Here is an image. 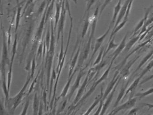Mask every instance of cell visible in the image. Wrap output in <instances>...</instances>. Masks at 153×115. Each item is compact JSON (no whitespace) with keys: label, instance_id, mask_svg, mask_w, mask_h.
Masks as SVG:
<instances>
[{"label":"cell","instance_id":"6da1fadb","mask_svg":"<svg viewBox=\"0 0 153 115\" xmlns=\"http://www.w3.org/2000/svg\"><path fill=\"white\" fill-rule=\"evenodd\" d=\"M51 1H52V0H49L48 1V4H47V7H46L45 10H44L42 19H41V22H40V24H39V26L38 28L36 33V35H35L33 46L36 47H37L38 43H39V41L41 39V36H42V35L43 34L44 24H46V23H45V18H46V13H47L48 7L50 4L51 3Z\"/></svg>","mask_w":153,"mask_h":115},{"label":"cell","instance_id":"7a4b0ae2","mask_svg":"<svg viewBox=\"0 0 153 115\" xmlns=\"http://www.w3.org/2000/svg\"><path fill=\"white\" fill-rule=\"evenodd\" d=\"M31 79H32V78H31V76H29V78L27 79V81L26 82L24 87L22 88L20 93L16 95L14 97L10 98L9 100H7L8 102V106H9V107H13V111L16 108V107L18 106V105L22 102V98L23 97V95H24V92L25 91V90L26 88L27 87V85L29 83Z\"/></svg>","mask_w":153,"mask_h":115},{"label":"cell","instance_id":"3957f363","mask_svg":"<svg viewBox=\"0 0 153 115\" xmlns=\"http://www.w3.org/2000/svg\"><path fill=\"white\" fill-rule=\"evenodd\" d=\"M66 10L65 7V0H62V8L61 13L60 17L58 22V35H57V41H59L61 34L63 35V29H64V24L66 20Z\"/></svg>","mask_w":153,"mask_h":115},{"label":"cell","instance_id":"277c9868","mask_svg":"<svg viewBox=\"0 0 153 115\" xmlns=\"http://www.w3.org/2000/svg\"><path fill=\"white\" fill-rule=\"evenodd\" d=\"M120 76L121 75L120 73L119 70L116 71L114 76H113V78H112V79L110 82L109 83L105 91L101 101L104 102L106 98L108 96V94H109L110 93H111L114 87H115L116 83H117L119 78H120Z\"/></svg>","mask_w":153,"mask_h":115},{"label":"cell","instance_id":"5b68a950","mask_svg":"<svg viewBox=\"0 0 153 115\" xmlns=\"http://www.w3.org/2000/svg\"><path fill=\"white\" fill-rule=\"evenodd\" d=\"M136 101H137V99L136 98H130L124 104L117 107H116L113 111L110 113L109 115H116L119 112H120L122 110L130 109L134 106L136 103Z\"/></svg>","mask_w":153,"mask_h":115},{"label":"cell","instance_id":"8992f818","mask_svg":"<svg viewBox=\"0 0 153 115\" xmlns=\"http://www.w3.org/2000/svg\"><path fill=\"white\" fill-rule=\"evenodd\" d=\"M122 77L121 75L120 78L119 79L117 83H116V85H115V87L113 88V90H112L111 93H110L109 96H108V97L107 98L106 101L105 102V104H104L103 106V108H102V110L101 111V114L100 115H104V114L105 113L107 109L109 107L110 104L111 103V101H112L113 99V96H114V93H115V92L116 91V89H117V87L118 85L119 84L121 80Z\"/></svg>","mask_w":153,"mask_h":115},{"label":"cell","instance_id":"52a82bcc","mask_svg":"<svg viewBox=\"0 0 153 115\" xmlns=\"http://www.w3.org/2000/svg\"><path fill=\"white\" fill-rule=\"evenodd\" d=\"M85 68L82 69L80 71L79 74L77 75V78H76V80H75V82L74 84L73 85L71 88V92H70V94L69 95V100L70 101L71 100V97L72 96L73 94L74 93V92L78 88V87L80 85V82H81V79H82V78L83 76L85 74V72L84 70Z\"/></svg>","mask_w":153,"mask_h":115},{"label":"cell","instance_id":"ba28073f","mask_svg":"<svg viewBox=\"0 0 153 115\" xmlns=\"http://www.w3.org/2000/svg\"><path fill=\"white\" fill-rule=\"evenodd\" d=\"M128 36V33L125 35L123 38L121 42L118 46L117 47V48L116 50L113 52L112 54V58L111 59V61L114 62V60L117 59L118 56L120 54L121 52L124 49L126 45V39Z\"/></svg>","mask_w":153,"mask_h":115},{"label":"cell","instance_id":"9c48e42d","mask_svg":"<svg viewBox=\"0 0 153 115\" xmlns=\"http://www.w3.org/2000/svg\"><path fill=\"white\" fill-rule=\"evenodd\" d=\"M17 44V34H16L15 37L13 45V50H12V57L10 65V70L8 73V84L10 85L11 79H12V66H13V62L14 59L15 55L16 52V47Z\"/></svg>","mask_w":153,"mask_h":115},{"label":"cell","instance_id":"30bf717a","mask_svg":"<svg viewBox=\"0 0 153 115\" xmlns=\"http://www.w3.org/2000/svg\"><path fill=\"white\" fill-rule=\"evenodd\" d=\"M132 0H126V1H125L123 6L122 7L119 14L117 19V21H116V24H115V25H114V27L113 30H114V29H115V28L117 27V26L119 24V23L120 22L121 20H122L123 18H124L125 14H126L127 8H128V6L130 2Z\"/></svg>","mask_w":153,"mask_h":115},{"label":"cell","instance_id":"8fae6325","mask_svg":"<svg viewBox=\"0 0 153 115\" xmlns=\"http://www.w3.org/2000/svg\"><path fill=\"white\" fill-rule=\"evenodd\" d=\"M33 26H34V23H31L30 25L28 26L27 30L25 36L24 40H23V51H22V55H23V53H24L26 47H27V44H28V42H29L31 35L32 34V32H33Z\"/></svg>","mask_w":153,"mask_h":115},{"label":"cell","instance_id":"7c38bea8","mask_svg":"<svg viewBox=\"0 0 153 115\" xmlns=\"http://www.w3.org/2000/svg\"><path fill=\"white\" fill-rule=\"evenodd\" d=\"M88 74H87V76L85 78V79L82 85L81 86V88L78 90V92H77V94H76V97L74 99V105H75L78 103L80 97L82 96V95L84 91L85 88H86V85H87L88 82Z\"/></svg>","mask_w":153,"mask_h":115},{"label":"cell","instance_id":"4fadbf2b","mask_svg":"<svg viewBox=\"0 0 153 115\" xmlns=\"http://www.w3.org/2000/svg\"><path fill=\"white\" fill-rule=\"evenodd\" d=\"M140 56L136 57V58H134L133 59H132L129 62L126 66L123 68V70L121 71L120 74L121 75L122 77H124L128 76L129 74V70L131 66H132L133 64L136 61L137 59L140 58Z\"/></svg>","mask_w":153,"mask_h":115},{"label":"cell","instance_id":"5bb4252c","mask_svg":"<svg viewBox=\"0 0 153 115\" xmlns=\"http://www.w3.org/2000/svg\"><path fill=\"white\" fill-rule=\"evenodd\" d=\"M3 51H2V59L1 64L5 65L6 62L8 61V50H7V45H6V41L5 39V33L4 31L3 30Z\"/></svg>","mask_w":153,"mask_h":115},{"label":"cell","instance_id":"9a60e30c","mask_svg":"<svg viewBox=\"0 0 153 115\" xmlns=\"http://www.w3.org/2000/svg\"><path fill=\"white\" fill-rule=\"evenodd\" d=\"M79 68L76 67V69L74 70V71L73 72L72 74L71 75V77L69 78V79H68V82H67V83H66V86L64 87V89H63V91H62V93L61 94L60 96H59V98L57 99V100L55 101V102H57L58 100H59L60 97H64L66 96V94L67 93V92H68V90H69V87H70V84H71V82L74 76V74H75V73L76 72L77 70H79Z\"/></svg>","mask_w":153,"mask_h":115},{"label":"cell","instance_id":"2e32d148","mask_svg":"<svg viewBox=\"0 0 153 115\" xmlns=\"http://www.w3.org/2000/svg\"><path fill=\"white\" fill-rule=\"evenodd\" d=\"M153 8L152 5L150 6L149 8L147 9L145 13L144 16L143 18L139 22V23H138V24L136 26V27H135V29H134V34H135L142 27H143V26L144 24H145V23L147 21V18H148V15H149V13H150V11L152 10V8Z\"/></svg>","mask_w":153,"mask_h":115},{"label":"cell","instance_id":"e0dca14e","mask_svg":"<svg viewBox=\"0 0 153 115\" xmlns=\"http://www.w3.org/2000/svg\"><path fill=\"white\" fill-rule=\"evenodd\" d=\"M59 2H57L55 3L56 4V12L55 15V27H54L56 29V27L58 25L59 20L60 17L61 13L62 8V1Z\"/></svg>","mask_w":153,"mask_h":115},{"label":"cell","instance_id":"ac0fdd59","mask_svg":"<svg viewBox=\"0 0 153 115\" xmlns=\"http://www.w3.org/2000/svg\"><path fill=\"white\" fill-rule=\"evenodd\" d=\"M149 42V40H148V41H146V42H144V43H143L141 45H140L136 48L134 49V50H133L132 52H131L127 57L125 58V59L122 61L119 64V65H118L117 67H115V68L118 69V70H120L121 69V68L125 65V63H126V61H127V60L129 58L130 56H131L133 53H134V52H136L138 50L140 49V48H141L142 47H143V46L145 45L146 44H147L148 42Z\"/></svg>","mask_w":153,"mask_h":115},{"label":"cell","instance_id":"d6986e66","mask_svg":"<svg viewBox=\"0 0 153 115\" xmlns=\"http://www.w3.org/2000/svg\"><path fill=\"white\" fill-rule=\"evenodd\" d=\"M103 87H101V92H100V94L98 96L95 98V100L94 102L92 104V105L90 106V107L88 108V110H87V112L85 113V115H87L89 114L92 110L94 109L95 107L97 105L99 102H100V101L102 99V97H103V95H104V93H103Z\"/></svg>","mask_w":153,"mask_h":115},{"label":"cell","instance_id":"ffe728a7","mask_svg":"<svg viewBox=\"0 0 153 115\" xmlns=\"http://www.w3.org/2000/svg\"><path fill=\"white\" fill-rule=\"evenodd\" d=\"M129 82L130 81H128L127 83L125 84V85H123L122 86L121 88L120 92L118 96L117 101H116L115 104H114V108L117 107V106L119 105L121 99H122V98H123V96H124V95H125L126 89H127V87H128V85L129 84Z\"/></svg>","mask_w":153,"mask_h":115},{"label":"cell","instance_id":"44dd1931","mask_svg":"<svg viewBox=\"0 0 153 115\" xmlns=\"http://www.w3.org/2000/svg\"><path fill=\"white\" fill-rule=\"evenodd\" d=\"M122 0H119L117 5L115 6L114 9V13H113V17H112V21H111V24H113L116 22V19L117 18L119 14L121 9V3Z\"/></svg>","mask_w":153,"mask_h":115},{"label":"cell","instance_id":"7402d4cb","mask_svg":"<svg viewBox=\"0 0 153 115\" xmlns=\"http://www.w3.org/2000/svg\"><path fill=\"white\" fill-rule=\"evenodd\" d=\"M113 62H114L111 61L109 67H108L107 69L105 71L104 73L102 76L100 78V79H99L94 84L96 87L101 82H103V81L105 80L106 79H107L108 76V74H109L110 71L111 69V67H112Z\"/></svg>","mask_w":153,"mask_h":115},{"label":"cell","instance_id":"603a6c76","mask_svg":"<svg viewBox=\"0 0 153 115\" xmlns=\"http://www.w3.org/2000/svg\"><path fill=\"white\" fill-rule=\"evenodd\" d=\"M128 21V19L124 18V17L123 18V21L121 23H120V24H119L117 26V27L115 28V29L112 31V33H111V34L110 35V36L109 41H108V42H109V41L111 40L112 37H113L114 36H115L116 34L125 26V24L127 23Z\"/></svg>","mask_w":153,"mask_h":115},{"label":"cell","instance_id":"cb8c5ba5","mask_svg":"<svg viewBox=\"0 0 153 115\" xmlns=\"http://www.w3.org/2000/svg\"><path fill=\"white\" fill-rule=\"evenodd\" d=\"M116 37V35L112 37L111 39V40L109 41V45H108V47L107 49L104 52V54H103V57H102V60L104 59V58L105 56L106 55L108 54V52L111 50L117 47L118 46L119 44H116L115 43V39Z\"/></svg>","mask_w":153,"mask_h":115},{"label":"cell","instance_id":"d4e9b609","mask_svg":"<svg viewBox=\"0 0 153 115\" xmlns=\"http://www.w3.org/2000/svg\"><path fill=\"white\" fill-rule=\"evenodd\" d=\"M141 79V78L139 77V78L136 79L133 82L131 86L129 87L128 89L126 91V93H125V95H124L123 98H125V96H126L129 93H132L133 92L135 91V89H136V88H137V86H138L139 83H140V80Z\"/></svg>","mask_w":153,"mask_h":115},{"label":"cell","instance_id":"484cf974","mask_svg":"<svg viewBox=\"0 0 153 115\" xmlns=\"http://www.w3.org/2000/svg\"><path fill=\"white\" fill-rule=\"evenodd\" d=\"M80 50V47H78V50H77V52H76V55H75L74 58L73 59L71 63V66H70V70H69V78H70L71 75L72 74L73 71L74 69L75 68L77 59H78V56H79Z\"/></svg>","mask_w":153,"mask_h":115},{"label":"cell","instance_id":"4316f807","mask_svg":"<svg viewBox=\"0 0 153 115\" xmlns=\"http://www.w3.org/2000/svg\"><path fill=\"white\" fill-rule=\"evenodd\" d=\"M140 35H138L132 38L128 43L127 45H126V47H125V48H124V51H128L130 50L131 49L133 46L140 39Z\"/></svg>","mask_w":153,"mask_h":115},{"label":"cell","instance_id":"83f0119b","mask_svg":"<svg viewBox=\"0 0 153 115\" xmlns=\"http://www.w3.org/2000/svg\"><path fill=\"white\" fill-rule=\"evenodd\" d=\"M22 9V6L21 4H19L17 8V12H16V28L15 33L17 32V29L19 27V24H20V20H21V13Z\"/></svg>","mask_w":153,"mask_h":115},{"label":"cell","instance_id":"f1b7e54d","mask_svg":"<svg viewBox=\"0 0 153 115\" xmlns=\"http://www.w3.org/2000/svg\"><path fill=\"white\" fill-rule=\"evenodd\" d=\"M89 13H88L86 15V18L83 27L82 31V38H84L87 33L88 30V27H89Z\"/></svg>","mask_w":153,"mask_h":115},{"label":"cell","instance_id":"f546056e","mask_svg":"<svg viewBox=\"0 0 153 115\" xmlns=\"http://www.w3.org/2000/svg\"><path fill=\"white\" fill-rule=\"evenodd\" d=\"M153 55V50H152L151 51V52H149L143 59L142 60L141 62L139 64L138 67H137V68H136V70L134 71V72L133 73V74H134V73L136 72L138 70H140V68H141L142 67L148 60L150 59H151V58L152 57V56Z\"/></svg>","mask_w":153,"mask_h":115},{"label":"cell","instance_id":"4dcf8cb0","mask_svg":"<svg viewBox=\"0 0 153 115\" xmlns=\"http://www.w3.org/2000/svg\"><path fill=\"white\" fill-rule=\"evenodd\" d=\"M96 88V86L94 85L93 84L92 87L90 88V90H89V91H88L87 92V93L80 100V101L78 102V103L76 104V105L75 106L76 107H76L77 106L79 105L80 104H82V103H83V102L85 99H87L88 97V96H89L91 95L92 94V93H93V92H94V91L95 90Z\"/></svg>","mask_w":153,"mask_h":115},{"label":"cell","instance_id":"1f68e13d","mask_svg":"<svg viewBox=\"0 0 153 115\" xmlns=\"http://www.w3.org/2000/svg\"><path fill=\"white\" fill-rule=\"evenodd\" d=\"M33 108V114L37 115V114H38V111L39 110V101L38 99L36 93L35 94V96H34Z\"/></svg>","mask_w":153,"mask_h":115},{"label":"cell","instance_id":"d6a6232c","mask_svg":"<svg viewBox=\"0 0 153 115\" xmlns=\"http://www.w3.org/2000/svg\"><path fill=\"white\" fill-rule=\"evenodd\" d=\"M54 4H55V0H52L51 3L49 5L48 7V10L46 13V18H45V23H46L47 22L48 19L50 17L51 14H52L53 8H54Z\"/></svg>","mask_w":153,"mask_h":115},{"label":"cell","instance_id":"836d02e7","mask_svg":"<svg viewBox=\"0 0 153 115\" xmlns=\"http://www.w3.org/2000/svg\"><path fill=\"white\" fill-rule=\"evenodd\" d=\"M97 1V0H86V9L84 17L86 16L88 13H89L91 7Z\"/></svg>","mask_w":153,"mask_h":115},{"label":"cell","instance_id":"e575fe53","mask_svg":"<svg viewBox=\"0 0 153 115\" xmlns=\"http://www.w3.org/2000/svg\"><path fill=\"white\" fill-rule=\"evenodd\" d=\"M51 33H50V25L48 27V30L47 31V35L46 36V39H45V41H44L46 44V47H47V50L48 51V50L49 49L50 45V41H51Z\"/></svg>","mask_w":153,"mask_h":115},{"label":"cell","instance_id":"d590c367","mask_svg":"<svg viewBox=\"0 0 153 115\" xmlns=\"http://www.w3.org/2000/svg\"><path fill=\"white\" fill-rule=\"evenodd\" d=\"M152 93H153V88H151L148 91L143 92V93H138L136 94L135 95V96H138V97H139V98H140V100H141V99H142V98H143V97Z\"/></svg>","mask_w":153,"mask_h":115},{"label":"cell","instance_id":"8d00e7d4","mask_svg":"<svg viewBox=\"0 0 153 115\" xmlns=\"http://www.w3.org/2000/svg\"><path fill=\"white\" fill-rule=\"evenodd\" d=\"M153 68V59L152 60L151 62H149V64H148L146 68L144 69L143 70V71L140 74V77L141 78H142L143 76L148 71L150 70Z\"/></svg>","mask_w":153,"mask_h":115},{"label":"cell","instance_id":"74e56055","mask_svg":"<svg viewBox=\"0 0 153 115\" xmlns=\"http://www.w3.org/2000/svg\"><path fill=\"white\" fill-rule=\"evenodd\" d=\"M104 50H105V47H104V46L101 47L98 57H97V58L96 59L95 62L94 63L93 66H95V65H97V64H98L99 63H100V61H101V59H102V57H103V54H104Z\"/></svg>","mask_w":153,"mask_h":115},{"label":"cell","instance_id":"f35d334b","mask_svg":"<svg viewBox=\"0 0 153 115\" xmlns=\"http://www.w3.org/2000/svg\"><path fill=\"white\" fill-rule=\"evenodd\" d=\"M111 1L112 0H105L102 6L100 7V10H99V17H100L104 10L106 8L107 6L111 2Z\"/></svg>","mask_w":153,"mask_h":115},{"label":"cell","instance_id":"ab89813d","mask_svg":"<svg viewBox=\"0 0 153 115\" xmlns=\"http://www.w3.org/2000/svg\"><path fill=\"white\" fill-rule=\"evenodd\" d=\"M47 0H44L42 2L41 5H40L39 8L38 10V16H39V15L43 13V11H44V8H46V7H47Z\"/></svg>","mask_w":153,"mask_h":115},{"label":"cell","instance_id":"60d3db41","mask_svg":"<svg viewBox=\"0 0 153 115\" xmlns=\"http://www.w3.org/2000/svg\"><path fill=\"white\" fill-rule=\"evenodd\" d=\"M56 73L55 70V69L53 68V72H52V76H51V81L50 88V96L49 99H50L51 95V91H52V86H53V81L56 79Z\"/></svg>","mask_w":153,"mask_h":115},{"label":"cell","instance_id":"b9f144b4","mask_svg":"<svg viewBox=\"0 0 153 115\" xmlns=\"http://www.w3.org/2000/svg\"><path fill=\"white\" fill-rule=\"evenodd\" d=\"M29 104H30V99H28L25 105V107L23 109V112H22V115H26L27 114V108L29 106Z\"/></svg>","mask_w":153,"mask_h":115},{"label":"cell","instance_id":"7bdbcfd3","mask_svg":"<svg viewBox=\"0 0 153 115\" xmlns=\"http://www.w3.org/2000/svg\"><path fill=\"white\" fill-rule=\"evenodd\" d=\"M33 63H32V71H31V78H33V75L34 74V72H35V67H36V59L35 57L34 58L33 60Z\"/></svg>","mask_w":153,"mask_h":115},{"label":"cell","instance_id":"ee69618b","mask_svg":"<svg viewBox=\"0 0 153 115\" xmlns=\"http://www.w3.org/2000/svg\"><path fill=\"white\" fill-rule=\"evenodd\" d=\"M33 1H34V0H27L26 4V5H25V8H24V10H23V14L25 13L28 6L33 3Z\"/></svg>","mask_w":153,"mask_h":115},{"label":"cell","instance_id":"f6af8a7d","mask_svg":"<svg viewBox=\"0 0 153 115\" xmlns=\"http://www.w3.org/2000/svg\"><path fill=\"white\" fill-rule=\"evenodd\" d=\"M43 46H44V44H43V42H41V44H40V45H39V47L37 52L38 56L42 54V51H43Z\"/></svg>","mask_w":153,"mask_h":115},{"label":"cell","instance_id":"bcb514c9","mask_svg":"<svg viewBox=\"0 0 153 115\" xmlns=\"http://www.w3.org/2000/svg\"><path fill=\"white\" fill-rule=\"evenodd\" d=\"M138 111V108H132V109L130 111V112L129 113V114H128V115H136V113H137V111Z\"/></svg>","mask_w":153,"mask_h":115},{"label":"cell","instance_id":"7dc6e473","mask_svg":"<svg viewBox=\"0 0 153 115\" xmlns=\"http://www.w3.org/2000/svg\"><path fill=\"white\" fill-rule=\"evenodd\" d=\"M37 77L38 76H37V77H36V79H35V80H34V81H33V83H32V85H31V87H30L29 92H28V94H27V95H29V94L31 93V92L32 91H33V86H34V85H35V84L36 83V79H37Z\"/></svg>","mask_w":153,"mask_h":115},{"label":"cell","instance_id":"c3c4849f","mask_svg":"<svg viewBox=\"0 0 153 115\" xmlns=\"http://www.w3.org/2000/svg\"><path fill=\"white\" fill-rule=\"evenodd\" d=\"M153 79V74L152 75H151V76H150V77H148V78H146V79H145L144 80H143L142 82H141L140 83L141 85H142L143 84L145 83L146 82H148V81H149V80H150L152 79Z\"/></svg>","mask_w":153,"mask_h":115},{"label":"cell","instance_id":"681fc988","mask_svg":"<svg viewBox=\"0 0 153 115\" xmlns=\"http://www.w3.org/2000/svg\"><path fill=\"white\" fill-rule=\"evenodd\" d=\"M143 105L146 106H147L149 108H148V110H150L151 108H153V104L144 103L143 104Z\"/></svg>","mask_w":153,"mask_h":115},{"label":"cell","instance_id":"f907efd6","mask_svg":"<svg viewBox=\"0 0 153 115\" xmlns=\"http://www.w3.org/2000/svg\"><path fill=\"white\" fill-rule=\"evenodd\" d=\"M66 103H67V100H66V101L63 102V103L62 104V106L61 108L60 112H62V111H63V110H64L65 107H66Z\"/></svg>","mask_w":153,"mask_h":115},{"label":"cell","instance_id":"816d5d0a","mask_svg":"<svg viewBox=\"0 0 153 115\" xmlns=\"http://www.w3.org/2000/svg\"><path fill=\"white\" fill-rule=\"evenodd\" d=\"M43 97H44V103H45V106H46V101H47V93H46L45 91H44V95H43Z\"/></svg>","mask_w":153,"mask_h":115},{"label":"cell","instance_id":"f5cc1de1","mask_svg":"<svg viewBox=\"0 0 153 115\" xmlns=\"http://www.w3.org/2000/svg\"><path fill=\"white\" fill-rule=\"evenodd\" d=\"M71 1H73L74 2L75 4H77V0H71Z\"/></svg>","mask_w":153,"mask_h":115},{"label":"cell","instance_id":"db71d44e","mask_svg":"<svg viewBox=\"0 0 153 115\" xmlns=\"http://www.w3.org/2000/svg\"><path fill=\"white\" fill-rule=\"evenodd\" d=\"M151 59V60L153 59V55H152V57L151 58V59Z\"/></svg>","mask_w":153,"mask_h":115}]
</instances>
